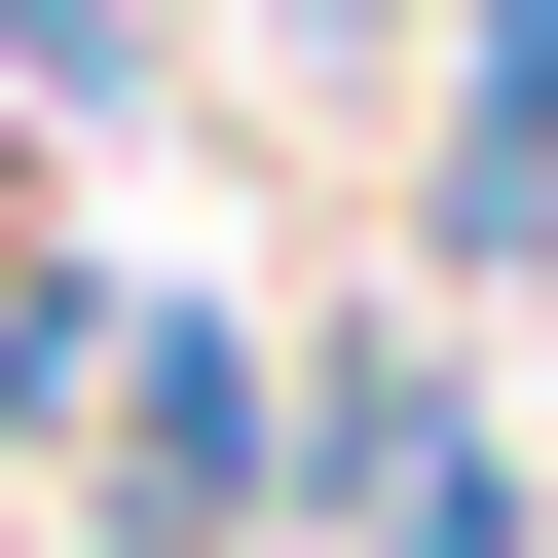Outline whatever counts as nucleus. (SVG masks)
<instances>
[{
    "label": "nucleus",
    "instance_id": "obj_1",
    "mask_svg": "<svg viewBox=\"0 0 558 558\" xmlns=\"http://www.w3.org/2000/svg\"><path fill=\"white\" fill-rule=\"evenodd\" d=\"M558 186V0H521V38H484V223Z\"/></svg>",
    "mask_w": 558,
    "mask_h": 558
}]
</instances>
